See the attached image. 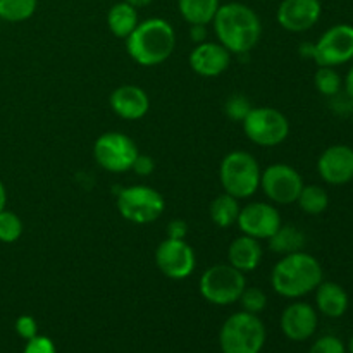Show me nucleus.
<instances>
[{
    "label": "nucleus",
    "mask_w": 353,
    "mask_h": 353,
    "mask_svg": "<svg viewBox=\"0 0 353 353\" xmlns=\"http://www.w3.org/2000/svg\"><path fill=\"white\" fill-rule=\"evenodd\" d=\"M210 24L217 41L233 55L248 54L261 41V17L252 7L241 2L221 3Z\"/></svg>",
    "instance_id": "obj_1"
},
{
    "label": "nucleus",
    "mask_w": 353,
    "mask_h": 353,
    "mask_svg": "<svg viewBox=\"0 0 353 353\" xmlns=\"http://www.w3.org/2000/svg\"><path fill=\"white\" fill-rule=\"evenodd\" d=\"M323 281L324 271L321 262L303 250L283 255L271 272L272 290L279 296L292 300L316 292Z\"/></svg>",
    "instance_id": "obj_2"
},
{
    "label": "nucleus",
    "mask_w": 353,
    "mask_h": 353,
    "mask_svg": "<svg viewBox=\"0 0 353 353\" xmlns=\"http://www.w3.org/2000/svg\"><path fill=\"white\" fill-rule=\"evenodd\" d=\"M176 48V31L162 17H148L126 38V52L137 64L154 68L172 55Z\"/></svg>",
    "instance_id": "obj_3"
},
{
    "label": "nucleus",
    "mask_w": 353,
    "mask_h": 353,
    "mask_svg": "<svg viewBox=\"0 0 353 353\" xmlns=\"http://www.w3.org/2000/svg\"><path fill=\"white\" fill-rule=\"evenodd\" d=\"M261 174L257 159L245 150L230 152L219 165V181L224 193L238 200L250 199L259 192Z\"/></svg>",
    "instance_id": "obj_4"
},
{
    "label": "nucleus",
    "mask_w": 353,
    "mask_h": 353,
    "mask_svg": "<svg viewBox=\"0 0 353 353\" xmlns=\"http://www.w3.org/2000/svg\"><path fill=\"white\" fill-rule=\"evenodd\" d=\"M265 343V326L259 316L245 310L224 321L219 333L223 353H259Z\"/></svg>",
    "instance_id": "obj_5"
},
{
    "label": "nucleus",
    "mask_w": 353,
    "mask_h": 353,
    "mask_svg": "<svg viewBox=\"0 0 353 353\" xmlns=\"http://www.w3.org/2000/svg\"><path fill=\"white\" fill-rule=\"evenodd\" d=\"M245 288H247L245 274L230 264H216L205 269L199 281V292L202 299L219 307L236 303Z\"/></svg>",
    "instance_id": "obj_6"
},
{
    "label": "nucleus",
    "mask_w": 353,
    "mask_h": 353,
    "mask_svg": "<svg viewBox=\"0 0 353 353\" xmlns=\"http://www.w3.org/2000/svg\"><path fill=\"white\" fill-rule=\"evenodd\" d=\"M241 126L252 143L264 148L278 147L290 134L288 117L274 107H252Z\"/></svg>",
    "instance_id": "obj_7"
},
{
    "label": "nucleus",
    "mask_w": 353,
    "mask_h": 353,
    "mask_svg": "<svg viewBox=\"0 0 353 353\" xmlns=\"http://www.w3.org/2000/svg\"><path fill=\"white\" fill-rule=\"evenodd\" d=\"M116 205L123 219L133 224H150L164 214L165 200L152 186L131 185L121 190Z\"/></svg>",
    "instance_id": "obj_8"
},
{
    "label": "nucleus",
    "mask_w": 353,
    "mask_h": 353,
    "mask_svg": "<svg viewBox=\"0 0 353 353\" xmlns=\"http://www.w3.org/2000/svg\"><path fill=\"white\" fill-rule=\"evenodd\" d=\"M138 154L140 150L133 138L119 131H107L93 143V159L109 172L131 171Z\"/></svg>",
    "instance_id": "obj_9"
},
{
    "label": "nucleus",
    "mask_w": 353,
    "mask_h": 353,
    "mask_svg": "<svg viewBox=\"0 0 353 353\" xmlns=\"http://www.w3.org/2000/svg\"><path fill=\"white\" fill-rule=\"evenodd\" d=\"M303 188L302 174L293 165L278 164L268 165L261 174V190L274 205H292L296 203Z\"/></svg>",
    "instance_id": "obj_10"
},
{
    "label": "nucleus",
    "mask_w": 353,
    "mask_h": 353,
    "mask_svg": "<svg viewBox=\"0 0 353 353\" xmlns=\"http://www.w3.org/2000/svg\"><path fill=\"white\" fill-rule=\"evenodd\" d=\"M155 265L162 276L174 281H183L195 272L196 255L186 240L165 238L155 250Z\"/></svg>",
    "instance_id": "obj_11"
},
{
    "label": "nucleus",
    "mask_w": 353,
    "mask_h": 353,
    "mask_svg": "<svg viewBox=\"0 0 353 353\" xmlns=\"http://www.w3.org/2000/svg\"><path fill=\"white\" fill-rule=\"evenodd\" d=\"M314 61L317 65H341L353 59V26L334 24L314 43Z\"/></svg>",
    "instance_id": "obj_12"
},
{
    "label": "nucleus",
    "mask_w": 353,
    "mask_h": 353,
    "mask_svg": "<svg viewBox=\"0 0 353 353\" xmlns=\"http://www.w3.org/2000/svg\"><path fill=\"white\" fill-rule=\"evenodd\" d=\"M281 214L278 207L271 202H250L240 209L236 226L241 234L255 238L259 241H268L281 228Z\"/></svg>",
    "instance_id": "obj_13"
},
{
    "label": "nucleus",
    "mask_w": 353,
    "mask_h": 353,
    "mask_svg": "<svg viewBox=\"0 0 353 353\" xmlns=\"http://www.w3.org/2000/svg\"><path fill=\"white\" fill-rule=\"evenodd\" d=\"M323 14L321 0H281L276 19L290 33H303L316 26Z\"/></svg>",
    "instance_id": "obj_14"
},
{
    "label": "nucleus",
    "mask_w": 353,
    "mask_h": 353,
    "mask_svg": "<svg viewBox=\"0 0 353 353\" xmlns=\"http://www.w3.org/2000/svg\"><path fill=\"white\" fill-rule=\"evenodd\" d=\"M317 172L327 185L341 186L353 179V148L338 143L327 147L317 159Z\"/></svg>",
    "instance_id": "obj_15"
},
{
    "label": "nucleus",
    "mask_w": 353,
    "mask_h": 353,
    "mask_svg": "<svg viewBox=\"0 0 353 353\" xmlns=\"http://www.w3.org/2000/svg\"><path fill=\"white\" fill-rule=\"evenodd\" d=\"M231 54L219 41H202L190 52V68L202 78H217L231 65Z\"/></svg>",
    "instance_id": "obj_16"
},
{
    "label": "nucleus",
    "mask_w": 353,
    "mask_h": 353,
    "mask_svg": "<svg viewBox=\"0 0 353 353\" xmlns=\"http://www.w3.org/2000/svg\"><path fill=\"white\" fill-rule=\"evenodd\" d=\"M317 323H319L317 312L310 303L293 302L283 310L279 326L288 340L305 341L316 333Z\"/></svg>",
    "instance_id": "obj_17"
},
{
    "label": "nucleus",
    "mask_w": 353,
    "mask_h": 353,
    "mask_svg": "<svg viewBox=\"0 0 353 353\" xmlns=\"http://www.w3.org/2000/svg\"><path fill=\"white\" fill-rule=\"evenodd\" d=\"M109 105L117 117L124 121H140L150 110V99L137 85L117 86L109 97Z\"/></svg>",
    "instance_id": "obj_18"
},
{
    "label": "nucleus",
    "mask_w": 353,
    "mask_h": 353,
    "mask_svg": "<svg viewBox=\"0 0 353 353\" xmlns=\"http://www.w3.org/2000/svg\"><path fill=\"white\" fill-rule=\"evenodd\" d=\"M262 257H264V250H262L261 241L247 234L234 238L228 248V264L243 274L254 272L261 265Z\"/></svg>",
    "instance_id": "obj_19"
},
{
    "label": "nucleus",
    "mask_w": 353,
    "mask_h": 353,
    "mask_svg": "<svg viewBox=\"0 0 353 353\" xmlns=\"http://www.w3.org/2000/svg\"><path fill=\"white\" fill-rule=\"evenodd\" d=\"M316 305L323 316L338 319L348 310V293L334 281H323L316 288Z\"/></svg>",
    "instance_id": "obj_20"
},
{
    "label": "nucleus",
    "mask_w": 353,
    "mask_h": 353,
    "mask_svg": "<svg viewBox=\"0 0 353 353\" xmlns=\"http://www.w3.org/2000/svg\"><path fill=\"white\" fill-rule=\"evenodd\" d=\"M138 9L133 6L123 2H117L107 10V28L116 38L126 40L131 34V31L138 26Z\"/></svg>",
    "instance_id": "obj_21"
},
{
    "label": "nucleus",
    "mask_w": 353,
    "mask_h": 353,
    "mask_svg": "<svg viewBox=\"0 0 353 353\" xmlns=\"http://www.w3.org/2000/svg\"><path fill=\"white\" fill-rule=\"evenodd\" d=\"M305 243L307 238L300 228L293 224H281V228L268 240V248L278 255H288L303 250Z\"/></svg>",
    "instance_id": "obj_22"
},
{
    "label": "nucleus",
    "mask_w": 353,
    "mask_h": 353,
    "mask_svg": "<svg viewBox=\"0 0 353 353\" xmlns=\"http://www.w3.org/2000/svg\"><path fill=\"white\" fill-rule=\"evenodd\" d=\"M221 7V0H178V10L183 19L192 24L212 23L217 9Z\"/></svg>",
    "instance_id": "obj_23"
},
{
    "label": "nucleus",
    "mask_w": 353,
    "mask_h": 353,
    "mask_svg": "<svg viewBox=\"0 0 353 353\" xmlns=\"http://www.w3.org/2000/svg\"><path fill=\"white\" fill-rule=\"evenodd\" d=\"M240 200L234 196L228 195V193H221L210 203V221L216 224L221 230H226L236 224L238 216H240Z\"/></svg>",
    "instance_id": "obj_24"
},
{
    "label": "nucleus",
    "mask_w": 353,
    "mask_h": 353,
    "mask_svg": "<svg viewBox=\"0 0 353 353\" xmlns=\"http://www.w3.org/2000/svg\"><path fill=\"white\" fill-rule=\"evenodd\" d=\"M296 203L309 216H319L330 207V195L319 185H303Z\"/></svg>",
    "instance_id": "obj_25"
},
{
    "label": "nucleus",
    "mask_w": 353,
    "mask_h": 353,
    "mask_svg": "<svg viewBox=\"0 0 353 353\" xmlns=\"http://www.w3.org/2000/svg\"><path fill=\"white\" fill-rule=\"evenodd\" d=\"M38 0H0V19L23 23L37 12Z\"/></svg>",
    "instance_id": "obj_26"
},
{
    "label": "nucleus",
    "mask_w": 353,
    "mask_h": 353,
    "mask_svg": "<svg viewBox=\"0 0 353 353\" xmlns=\"http://www.w3.org/2000/svg\"><path fill=\"white\" fill-rule=\"evenodd\" d=\"M314 85L321 95L336 97L343 86V79H341L340 72L331 65H319L314 74Z\"/></svg>",
    "instance_id": "obj_27"
},
{
    "label": "nucleus",
    "mask_w": 353,
    "mask_h": 353,
    "mask_svg": "<svg viewBox=\"0 0 353 353\" xmlns=\"http://www.w3.org/2000/svg\"><path fill=\"white\" fill-rule=\"evenodd\" d=\"M23 231L24 224L16 212L7 209L0 212V241L2 243H16L23 236Z\"/></svg>",
    "instance_id": "obj_28"
},
{
    "label": "nucleus",
    "mask_w": 353,
    "mask_h": 353,
    "mask_svg": "<svg viewBox=\"0 0 353 353\" xmlns=\"http://www.w3.org/2000/svg\"><path fill=\"white\" fill-rule=\"evenodd\" d=\"M238 302L241 303V307H243L245 312L259 316V314H261L262 310L268 307V295H265L261 288H255V286H247V288L243 290V293H241V296Z\"/></svg>",
    "instance_id": "obj_29"
},
{
    "label": "nucleus",
    "mask_w": 353,
    "mask_h": 353,
    "mask_svg": "<svg viewBox=\"0 0 353 353\" xmlns=\"http://www.w3.org/2000/svg\"><path fill=\"white\" fill-rule=\"evenodd\" d=\"M252 103L247 97L243 95H233L226 100V105H224V112L230 119L241 123V121L247 117V114L250 112Z\"/></svg>",
    "instance_id": "obj_30"
},
{
    "label": "nucleus",
    "mask_w": 353,
    "mask_h": 353,
    "mask_svg": "<svg viewBox=\"0 0 353 353\" xmlns=\"http://www.w3.org/2000/svg\"><path fill=\"white\" fill-rule=\"evenodd\" d=\"M309 353H347V348L336 336H323L310 347Z\"/></svg>",
    "instance_id": "obj_31"
},
{
    "label": "nucleus",
    "mask_w": 353,
    "mask_h": 353,
    "mask_svg": "<svg viewBox=\"0 0 353 353\" xmlns=\"http://www.w3.org/2000/svg\"><path fill=\"white\" fill-rule=\"evenodd\" d=\"M16 333L26 341L37 336V334H38V324H37V321H34V317H31V316L17 317Z\"/></svg>",
    "instance_id": "obj_32"
},
{
    "label": "nucleus",
    "mask_w": 353,
    "mask_h": 353,
    "mask_svg": "<svg viewBox=\"0 0 353 353\" xmlns=\"http://www.w3.org/2000/svg\"><path fill=\"white\" fill-rule=\"evenodd\" d=\"M24 353H57V352H55V345L50 338L37 334L34 338L28 340L26 347H24Z\"/></svg>",
    "instance_id": "obj_33"
},
{
    "label": "nucleus",
    "mask_w": 353,
    "mask_h": 353,
    "mask_svg": "<svg viewBox=\"0 0 353 353\" xmlns=\"http://www.w3.org/2000/svg\"><path fill=\"white\" fill-rule=\"evenodd\" d=\"M131 171L137 172L138 176L145 178V176H150L152 172L155 171V162L150 155H145V154H138V157L134 159V164L131 168Z\"/></svg>",
    "instance_id": "obj_34"
},
{
    "label": "nucleus",
    "mask_w": 353,
    "mask_h": 353,
    "mask_svg": "<svg viewBox=\"0 0 353 353\" xmlns=\"http://www.w3.org/2000/svg\"><path fill=\"white\" fill-rule=\"evenodd\" d=\"M165 233H168V238H171V240H186L188 223L183 219H172L168 224V228H165Z\"/></svg>",
    "instance_id": "obj_35"
},
{
    "label": "nucleus",
    "mask_w": 353,
    "mask_h": 353,
    "mask_svg": "<svg viewBox=\"0 0 353 353\" xmlns=\"http://www.w3.org/2000/svg\"><path fill=\"white\" fill-rule=\"evenodd\" d=\"M207 26H203V24H192L190 26V37H192L193 41H196V43H202V41L207 40Z\"/></svg>",
    "instance_id": "obj_36"
},
{
    "label": "nucleus",
    "mask_w": 353,
    "mask_h": 353,
    "mask_svg": "<svg viewBox=\"0 0 353 353\" xmlns=\"http://www.w3.org/2000/svg\"><path fill=\"white\" fill-rule=\"evenodd\" d=\"M343 86H345V92H347V95L350 97V99H353V65H350L347 76H345Z\"/></svg>",
    "instance_id": "obj_37"
},
{
    "label": "nucleus",
    "mask_w": 353,
    "mask_h": 353,
    "mask_svg": "<svg viewBox=\"0 0 353 353\" xmlns=\"http://www.w3.org/2000/svg\"><path fill=\"white\" fill-rule=\"evenodd\" d=\"M6 203H7V190H6V185L2 183V179H0V212L6 209Z\"/></svg>",
    "instance_id": "obj_38"
},
{
    "label": "nucleus",
    "mask_w": 353,
    "mask_h": 353,
    "mask_svg": "<svg viewBox=\"0 0 353 353\" xmlns=\"http://www.w3.org/2000/svg\"><path fill=\"white\" fill-rule=\"evenodd\" d=\"M124 2L130 3V6H133L134 9H141V7L150 6L152 0H124Z\"/></svg>",
    "instance_id": "obj_39"
},
{
    "label": "nucleus",
    "mask_w": 353,
    "mask_h": 353,
    "mask_svg": "<svg viewBox=\"0 0 353 353\" xmlns=\"http://www.w3.org/2000/svg\"><path fill=\"white\" fill-rule=\"evenodd\" d=\"M348 352L353 353V336L350 338V343H348Z\"/></svg>",
    "instance_id": "obj_40"
},
{
    "label": "nucleus",
    "mask_w": 353,
    "mask_h": 353,
    "mask_svg": "<svg viewBox=\"0 0 353 353\" xmlns=\"http://www.w3.org/2000/svg\"><path fill=\"white\" fill-rule=\"evenodd\" d=\"M259 353H261V352H259Z\"/></svg>",
    "instance_id": "obj_41"
}]
</instances>
